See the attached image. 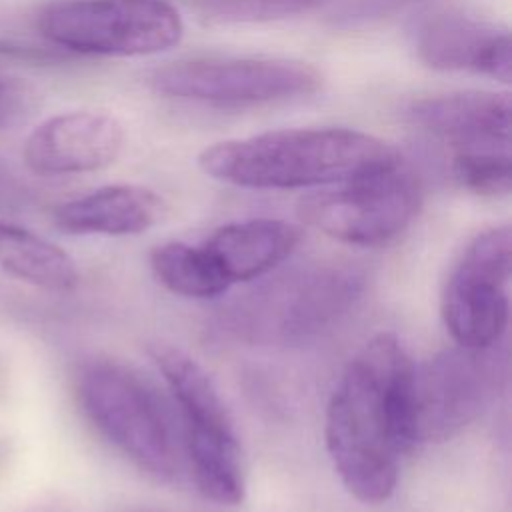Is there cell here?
Instances as JSON below:
<instances>
[{"mask_svg":"<svg viewBox=\"0 0 512 512\" xmlns=\"http://www.w3.org/2000/svg\"><path fill=\"white\" fill-rule=\"evenodd\" d=\"M152 86L186 102L258 106L312 96L322 88V74L286 58H190L158 68Z\"/></svg>","mask_w":512,"mask_h":512,"instance_id":"8","label":"cell"},{"mask_svg":"<svg viewBox=\"0 0 512 512\" xmlns=\"http://www.w3.org/2000/svg\"><path fill=\"white\" fill-rule=\"evenodd\" d=\"M124 128L104 112L76 110L46 118L24 142L26 166L42 176L84 174L110 166L122 152Z\"/></svg>","mask_w":512,"mask_h":512,"instance_id":"11","label":"cell"},{"mask_svg":"<svg viewBox=\"0 0 512 512\" xmlns=\"http://www.w3.org/2000/svg\"><path fill=\"white\" fill-rule=\"evenodd\" d=\"M414 362L390 332L370 338L344 368L326 408V448L346 490L364 504L386 502L402 454L416 440Z\"/></svg>","mask_w":512,"mask_h":512,"instance_id":"1","label":"cell"},{"mask_svg":"<svg viewBox=\"0 0 512 512\" xmlns=\"http://www.w3.org/2000/svg\"><path fill=\"white\" fill-rule=\"evenodd\" d=\"M162 214L164 202L154 190L112 184L56 206L52 220L68 234L134 236L152 228Z\"/></svg>","mask_w":512,"mask_h":512,"instance_id":"15","label":"cell"},{"mask_svg":"<svg viewBox=\"0 0 512 512\" xmlns=\"http://www.w3.org/2000/svg\"><path fill=\"white\" fill-rule=\"evenodd\" d=\"M0 378H2V376H0Z\"/></svg>","mask_w":512,"mask_h":512,"instance_id":"23","label":"cell"},{"mask_svg":"<svg viewBox=\"0 0 512 512\" xmlns=\"http://www.w3.org/2000/svg\"><path fill=\"white\" fill-rule=\"evenodd\" d=\"M452 174L478 196H506L512 188L510 150H464L452 156Z\"/></svg>","mask_w":512,"mask_h":512,"instance_id":"18","label":"cell"},{"mask_svg":"<svg viewBox=\"0 0 512 512\" xmlns=\"http://www.w3.org/2000/svg\"><path fill=\"white\" fill-rule=\"evenodd\" d=\"M422 202L418 178L400 162L322 186L298 204L300 218L322 234L354 246H380L400 236Z\"/></svg>","mask_w":512,"mask_h":512,"instance_id":"7","label":"cell"},{"mask_svg":"<svg viewBox=\"0 0 512 512\" xmlns=\"http://www.w3.org/2000/svg\"><path fill=\"white\" fill-rule=\"evenodd\" d=\"M362 276L338 262H312L282 272L244 294L226 326L250 342H298L316 336L358 298Z\"/></svg>","mask_w":512,"mask_h":512,"instance_id":"3","label":"cell"},{"mask_svg":"<svg viewBox=\"0 0 512 512\" xmlns=\"http://www.w3.org/2000/svg\"><path fill=\"white\" fill-rule=\"evenodd\" d=\"M196 6L222 22H270L296 16L326 0H194Z\"/></svg>","mask_w":512,"mask_h":512,"instance_id":"19","label":"cell"},{"mask_svg":"<svg viewBox=\"0 0 512 512\" xmlns=\"http://www.w3.org/2000/svg\"><path fill=\"white\" fill-rule=\"evenodd\" d=\"M76 398L88 422L118 452L156 478H172L178 450L156 392L130 368L90 360L76 374Z\"/></svg>","mask_w":512,"mask_h":512,"instance_id":"5","label":"cell"},{"mask_svg":"<svg viewBox=\"0 0 512 512\" xmlns=\"http://www.w3.org/2000/svg\"><path fill=\"white\" fill-rule=\"evenodd\" d=\"M10 456V444L6 440H0V472L6 466V460Z\"/></svg>","mask_w":512,"mask_h":512,"instance_id":"21","label":"cell"},{"mask_svg":"<svg viewBox=\"0 0 512 512\" xmlns=\"http://www.w3.org/2000/svg\"><path fill=\"white\" fill-rule=\"evenodd\" d=\"M412 2H418V0H350L346 6L340 8L338 20L346 24L370 22V20L394 14L396 10H402Z\"/></svg>","mask_w":512,"mask_h":512,"instance_id":"20","label":"cell"},{"mask_svg":"<svg viewBox=\"0 0 512 512\" xmlns=\"http://www.w3.org/2000/svg\"><path fill=\"white\" fill-rule=\"evenodd\" d=\"M512 234L494 226L476 234L446 278L440 312L458 346H496L508 326Z\"/></svg>","mask_w":512,"mask_h":512,"instance_id":"9","label":"cell"},{"mask_svg":"<svg viewBox=\"0 0 512 512\" xmlns=\"http://www.w3.org/2000/svg\"><path fill=\"white\" fill-rule=\"evenodd\" d=\"M300 242L302 230L296 224L278 218H254L216 228L202 242V248L232 286L266 276L286 262Z\"/></svg>","mask_w":512,"mask_h":512,"instance_id":"14","label":"cell"},{"mask_svg":"<svg viewBox=\"0 0 512 512\" xmlns=\"http://www.w3.org/2000/svg\"><path fill=\"white\" fill-rule=\"evenodd\" d=\"M418 58L444 72H474L510 82V32L490 20L462 12H436L414 32Z\"/></svg>","mask_w":512,"mask_h":512,"instance_id":"12","label":"cell"},{"mask_svg":"<svg viewBox=\"0 0 512 512\" xmlns=\"http://www.w3.org/2000/svg\"><path fill=\"white\" fill-rule=\"evenodd\" d=\"M150 266L162 286L186 298H214L230 288L202 244H158L150 252Z\"/></svg>","mask_w":512,"mask_h":512,"instance_id":"17","label":"cell"},{"mask_svg":"<svg viewBox=\"0 0 512 512\" xmlns=\"http://www.w3.org/2000/svg\"><path fill=\"white\" fill-rule=\"evenodd\" d=\"M36 24L52 44L90 56H150L184 34L168 0H56L40 10Z\"/></svg>","mask_w":512,"mask_h":512,"instance_id":"6","label":"cell"},{"mask_svg":"<svg viewBox=\"0 0 512 512\" xmlns=\"http://www.w3.org/2000/svg\"><path fill=\"white\" fill-rule=\"evenodd\" d=\"M388 142L350 128H286L204 148L198 164L214 180L288 190L338 184L400 162Z\"/></svg>","mask_w":512,"mask_h":512,"instance_id":"2","label":"cell"},{"mask_svg":"<svg viewBox=\"0 0 512 512\" xmlns=\"http://www.w3.org/2000/svg\"><path fill=\"white\" fill-rule=\"evenodd\" d=\"M2 96H4V94H2V92H0V104H2Z\"/></svg>","mask_w":512,"mask_h":512,"instance_id":"22","label":"cell"},{"mask_svg":"<svg viewBox=\"0 0 512 512\" xmlns=\"http://www.w3.org/2000/svg\"><path fill=\"white\" fill-rule=\"evenodd\" d=\"M0 270L50 292H72L80 280L74 260L60 246L4 220H0Z\"/></svg>","mask_w":512,"mask_h":512,"instance_id":"16","label":"cell"},{"mask_svg":"<svg viewBox=\"0 0 512 512\" xmlns=\"http://www.w3.org/2000/svg\"><path fill=\"white\" fill-rule=\"evenodd\" d=\"M510 98L496 92H452L414 100L408 120L420 130L464 150H510Z\"/></svg>","mask_w":512,"mask_h":512,"instance_id":"13","label":"cell"},{"mask_svg":"<svg viewBox=\"0 0 512 512\" xmlns=\"http://www.w3.org/2000/svg\"><path fill=\"white\" fill-rule=\"evenodd\" d=\"M496 346L456 344L422 368H414L418 442H444L484 412L504 378V360L496 354Z\"/></svg>","mask_w":512,"mask_h":512,"instance_id":"10","label":"cell"},{"mask_svg":"<svg viewBox=\"0 0 512 512\" xmlns=\"http://www.w3.org/2000/svg\"><path fill=\"white\" fill-rule=\"evenodd\" d=\"M150 356L180 408L198 490L216 504H240L246 496L240 444L212 378L180 348L154 344Z\"/></svg>","mask_w":512,"mask_h":512,"instance_id":"4","label":"cell"}]
</instances>
